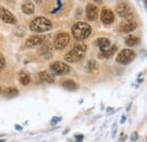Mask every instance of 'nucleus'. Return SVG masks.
Segmentation results:
<instances>
[{"label": "nucleus", "instance_id": "1", "mask_svg": "<svg viewBox=\"0 0 147 142\" xmlns=\"http://www.w3.org/2000/svg\"><path fill=\"white\" fill-rule=\"evenodd\" d=\"M86 50H87L86 44L77 43V44H75V46L68 53L65 54V60L67 62H70V63H77V62L83 60L84 55L86 53Z\"/></svg>", "mask_w": 147, "mask_h": 142}, {"label": "nucleus", "instance_id": "2", "mask_svg": "<svg viewBox=\"0 0 147 142\" xmlns=\"http://www.w3.org/2000/svg\"><path fill=\"white\" fill-rule=\"evenodd\" d=\"M71 33H73L74 37L78 41H84L86 40L92 33V28L87 23L84 21H78L76 24H74L71 27Z\"/></svg>", "mask_w": 147, "mask_h": 142}, {"label": "nucleus", "instance_id": "3", "mask_svg": "<svg viewBox=\"0 0 147 142\" xmlns=\"http://www.w3.org/2000/svg\"><path fill=\"white\" fill-rule=\"evenodd\" d=\"M30 28L35 33H44L52 28V23L45 17H36L31 21Z\"/></svg>", "mask_w": 147, "mask_h": 142}, {"label": "nucleus", "instance_id": "4", "mask_svg": "<svg viewBox=\"0 0 147 142\" xmlns=\"http://www.w3.org/2000/svg\"><path fill=\"white\" fill-rule=\"evenodd\" d=\"M136 58V53L130 50V49H125V50H121L117 58H115V61L119 63V64H129L130 62H132Z\"/></svg>", "mask_w": 147, "mask_h": 142}, {"label": "nucleus", "instance_id": "5", "mask_svg": "<svg viewBox=\"0 0 147 142\" xmlns=\"http://www.w3.org/2000/svg\"><path fill=\"white\" fill-rule=\"evenodd\" d=\"M115 10H117V13H118V15L120 17L126 19V21H132L134 20V13H132L130 6H129L127 2H120V3H118Z\"/></svg>", "mask_w": 147, "mask_h": 142}, {"label": "nucleus", "instance_id": "6", "mask_svg": "<svg viewBox=\"0 0 147 142\" xmlns=\"http://www.w3.org/2000/svg\"><path fill=\"white\" fill-rule=\"evenodd\" d=\"M50 70L53 74L57 76H65V74H68L71 68L69 67V64L65 63V62H60V61H55L53 63L50 64Z\"/></svg>", "mask_w": 147, "mask_h": 142}, {"label": "nucleus", "instance_id": "7", "mask_svg": "<svg viewBox=\"0 0 147 142\" xmlns=\"http://www.w3.org/2000/svg\"><path fill=\"white\" fill-rule=\"evenodd\" d=\"M70 42V36L68 33H59L55 40V48L57 50H63Z\"/></svg>", "mask_w": 147, "mask_h": 142}, {"label": "nucleus", "instance_id": "8", "mask_svg": "<svg viewBox=\"0 0 147 142\" xmlns=\"http://www.w3.org/2000/svg\"><path fill=\"white\" fill-rule=\"evenodd\" d=\"M0 19H1L3 23H6V24H13V25H15V24L17 23L15 16H14L8 9H6V8L2 7V6H0Z\"/></svg>", "mask_w": 147, "mask_h": 142}, {"label": "nucleus", "instance_id": "9", "mask_svg": "<svg viewBox=\"0 0 147 142\" xmlns=\"http://www.w3.org/2000/svg\"><path fill=\"white\" fill-rule=\"evenodd\" d=\"M45 40V36L44 35H33L30 36L26 42H25V45L26 48H34V46H37V45H41Z\"/></svg>", "mask_w": 147, "mask_h": 142}, {"label": "nucleus", "instance_id": "10", "mask_svg": "<svg viewBox=\"0 0 147 142\" xmlns=\"http://www.w3.org/2000/svg\"><path fill=\"white\" fill-rule=\"evenodd\" d=\"M100 17H101L102 23L105 24V25H110L114 21V14L108 8H103L101 10V16Z\"/></svg>", "mask_w": 147, "mask_h": 142}, {"label": "nucleus", "instance_id": "11", "mask_svg": "<svg viewBox=\"0 0 147 142\" xmlns=\"http://www.w3.org/2000/svg\"><path fill=\"white\" fill-rule=\"evenodd\" d=\"M98 16V7L96 5L88 3L86 6V17L88 20H95Z\"/></svg>", "mask_w": 147, "mask_h": 142}, {"label": "nucleus", "instance_id": "12", "mask_svg": "<svg viewBox=\"0 0 147 142\" xmlns=\"http://www.w3.org/2000/svg\"><path fill=\"white\" fill-rule=\"evenodd\" d=\"M38 80L42 81V82H45V84H52L55 82V74L50 71H41L38 74Z\"/></svg>", "mask_w": 147, "mask_h": 142}, {"label": "nucleus", "instance_id": "13", "mask_svg": "<svg viewBox=\"0 0 147 142\" xmlns=\"http://www.w3.org/2000/svg\"><path fill=\"white\" fill-rule=\"evenodd\" d=\"M136 27H137V24H136V21H125V23H122V24H120V26H119V31L121 32V33H130V32H132L134 29H136Z\"/></svg>", "mask_w": 147, "mask_h": 142}, {"label": "nucleus", "instance_id": "14", "mask_svg": "<svg viewBox=\"0 0 147 142\" xmlns=\"http://www.w3.org/2000/svg\"><path fill=\"white\" fill-rule=\"evenodd\" d=\"M37 52H38L40 55H43V56H45V58H49L50 55H52V48H51V45H49V44L42 43L41 46L38 48Z\"/></svg>", "mask_w": 147, "mask_h": 142}, {"label": "nucleus", "instance_id": "15", "mask_svg": "<svg viewBox=\"0 0 147 142\" xmlns=\"http://www.w3.org/2000/svg\"><path fill=\"white\" fill-rule=\"evenodd\" d=\"M61 86L67 90H70V91H75V90L78 89V85L76 84V81H74L73 79H65L61 82Z\"/></svg>", "mask_w": 147, "mask_h": 142}, {"label": "nucleus", "instance_id": "16", "mask_svg": "<svg viewBox=\"0 0 147 142\" xmlns=\"http://www.w3.org/2000/svg\"><path fill=\"white\" fill-rule=\"evenodd\" d=\"M95 44L101 49V51H104L107 49H109L111 46V42L109 38H105V37H101V38H97Z\"/></svg>", "mask_w": 147, "mask_h": 142}, {"label": "nucleus", "instance_id": "17", "mask_svg": "<svg viewBox=\"0 0 147 142\" xmlns=\"http://www.w3.org/2000/svg\"><path fill=\"white\" fill-rule=\"evenodd\" d=\"M117 50H118V46H117V45H112L109 49H107V50H104V51H101L100 56L103 58V59H109V58H111L113 54L117 52Z\"/></svg>", "mask_w": 147, "mask_h": 142}, {"label": "nucleus", "instance_id": "18", "mask_svg": "<svg viewBox=\"0 0 147 142\" xmlns=\"http://www.w3.org/2000/svg\"><path fill=\"white\" fill-rule=\"evenodd\" d=\"M1 92H2V95L6 98H13V97L18 95V89L16 88V87H8V88H6Z\"/></svg>", "mask_w": 147, "mask_h": 142}, {"label": "nucleus", "instance_id": "19", "mask_svg": "<svg viewBox=\"0 0 147 142\" xmlns=\"http://www.w3.org/2000/svg\"><path fill=\"white\" fill-rule=\"evenodd\" d=\"M125 42L128 46H135V45H138L140 43V38L138 36L135 35H128L125 38Z\"/></svg>", "mask_w": 147, "mask_h": 142}, {"label": "nucleus", "instance_id": "20", "mask_svg": "<svg viewBox=\"0 0 147 142\" xmlns=\"http://www.w3.org/2000/svg\"><path fill=\"white\" fill-rule=\"evenodd\" d=\"M18 79H19V82L22 85H28L31 82V76L25 72V71H20L18 74Z\"/></svg>", "mask_w": 147, "mask_h": 142}, {"label": "nucleus", "instance_id": "21", "mask_svg": "<svg viewBox=\"0 0 147 142\" xmlns=\"http://www.w3.org/2000/svg\"><path fill=\"white\" fill-rule=\"evenodd\" d=\"M22 10L26 15H32L35 11V7H34V5L32 2H26V3H24L22 6Z\"/></svg>", "mask_w": 147, "mask_h": 142}, {"label": "nucleus", "instance_id": "22", "mask_svg": "<svg viewBox=\"0 0 147 142\" xmlns=\"http://www.w3.org/2000/svg\"><path fill=\"white\" fill-rule=\"evenodd\" d=\"M6 66V61H5V58L2 56V54L0 53V71L2 70Z\"/></svg>", "mask_w": 147, "mask_h": 142}, {"label": "nucleus", "instance_id": "23", "mask_svg": "<svg viewBox=\"0 0 147 142\" xmlns=\"http://www.w3.org/2000/svg\"><path fill=\"white\" fill-rule=\"evenodd\" d=\"M97 69V66L95 64V61H90V70L94 71Z\"/></svg>", "mask_w": 147, "mask_h": 142}, {"label": "nucleus", "instance_id": "24", "mask_svg": "<svg viewBox=\"0 0 147 142\" xmlns=\"http://www.w3.org/2000/svg\"><path fill=\"white\" fill-rule=\"evenodd\" d=\"M130 139H131V141H136V140L138 139V133H137V132H134V133L131 134Z\"/></svg>", "mask_w": 147, "mask_h": 142}, {"label": "nucleus", "instance_id": "25", "mask_svg": "<svg viewBox=\"0 0 147 142\" xmlns=\"http://www.w3.org/2000/svg\"><path fill=\"white\" fill-rule=\"evenodd\" d=\"M60 121H61V117H55V119H52V121H51V124L55 125V124H57L58 122H60Z\"/></svg>", "mask_w": 147, "mask_h": 142}, {"label": "nucleus", "instance_id": "26", "mask_svg": "<svg viewBox=\"0 0 147 142\" xmlns=\"http://www.w3.org/2000/svg\"><path fill=\"white\" fill-rule=\"evenodd\" d=\"M43 0H35V3H41Z\"/></svg>", "mask_w": 147, "mask_h": 142}, {"label": "nucleus", "instance_id": "27", "mask_svg": "<svg viewBox=\"0 0 147 142\" xmlns=\"http://www.w3.org/2000/svg\"><path fill=\"white\" fill-rule=\"evenodd\" d=\"M94 1H96L97 3H102V1H103V0H94Z\"/></svg>", "mask_w": 147, "mask_h": 142}, {"label": "nucleus", "instance_id": "28", "mask_svg": "<svg viewBox=\"0 0 147 142\" xmlns=\"http://www.w3.org/2000/svg\"><path fill=\"white\" fill-rule=\"evenodd\" d=\"M1 91H2V89H1V87H0V94H1Z\"/></svg>", "mask_w": 147, "mask_h": 142}]
</instances>
